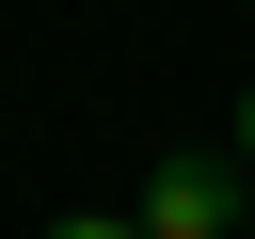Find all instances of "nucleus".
<instances>
[{
	"label": "nucleus",
	"instance_id": "obj_3",
	"mask_svg": "<svg viewBox=\"0 0 255 239\" xmlns=\"http://www.w3.org/2000/svg\"><path fill=\"white\" fill-rule=\"evenodd\" d=\"M48 239H143V223H48Z\"/></svg>",
	"mask_w": 255,
	"mask_h": 239
},
{
	"label": "nucleus",
	"instance_id": "obj_2",
	"mask_svg": "<svg viewBox=\"0 0 255 239\" xmlns=\"http://www.w3.org/2000/svg\"><path fill=\"white\" fill-rule=\"evenodd\" d=\"M223 143H239V159H255V80H239V127H223Z\"/></svg>",
	"mask_w": 255,
	"mask_h": 239
},
{
	"label": "nucleus",
	"instance_id": "obj_1",
	"mask_svg": "<svg viewBox=\"0 0 255 239\" xmlns=\"http://www.w3.org/2000/svg\"><path fill=\"white\" fill-rule=\"evenodd\" d=\"M143 239H239L255 223V159L239 143H175V159H143V207H128Z\"/></svg>",
	"mask_w": 255,
	"mask_h": 239
}]
</instances>
